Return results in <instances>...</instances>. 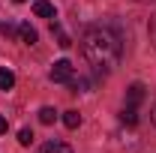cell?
Here are the masks:
<instances>
[{
  "label": "cell",
  "mask_w": 156,
  "mask_h": 153,
  "mask_svg": "<svg viewBox=\"0 0 156 153\" xmlns=\"http://www.w3.org/2000/svg\"><path fill=\"white\" fill-rule=\"evenodd\" d=\"M39 153H72V147H69L66 141H45V144L39 147Z\"/></svg>",
  "instance_id": "cell-4"
},
{
  "label": "cell",
  "mask_w": 156,
  "mask_h": 153,
  "mask_svg": "<svg viewBox=\"0 0 156 153\" xmlns=\"http://www.w3.org/2000/svg\"><path fill=\"white\" fill-rule=\"evenodd\" d=\"M54 120H57V111H54V108H48V105H45V108H39V123L51 126Z\"/></svg>",
  "instance_id": "cell-11"
},
{
  "label": "cell",
  "mask_w": 156,
  "mask_h": 153,
  "mask_svg": "<svg viewBox=\"0 0 156 153\" xmlns=\"http://www.w3.org/2000/svg\"><path fill=\"white\" fill-rule=\"evenodd\" d=\"M18 36H21V42H24V45H36V30H33V27H30V24H18Z\"/></svg>",
  "instance_id": "cell-6"
},
{
  "label": "cell",
  "mask_w": 156,
  "mask_h": 153,
  "mask_svg": "<svg viewBox=\"0 0 156 153\" xmlns=\"http://www.w3.org/2000/svg\"><path fill=\"white\" fill-rule=\"evenodd\" d=\"M75 78V66L69 63V60H57L54 66H51V81L54 84H69Z\"/></svg>",
  "instance_id": "cell-2"
},
{
  "label": "cell",
  "mask_w": 156,
  "mask_h": 153,
  "mask_svg": "<svg viewBox=\"0 0 156 153\" xmlns=\"http://www.w3.org/2000/svg\"><path fill=\"white\" fill-rule=\"evenodd\" d=\"M51 33H54V36H57V45H60V48H69V45H72V39L66 36V30H63V27H60L57 21H51Z\"/></svg>",
  "instance_id": "cell-7"
},
{
  "label": "cell",
  "mask_w": 156,
  "mask_h": 153,
  "mask_svg": "<svg viewBox=\"0 0 156 153\" xmlns=\"http://www.w3.org/2000/svg\"><path fill=\"white\" fill-rule=\"evenodd\" d=\"M18 144H24V147L33 144V132H30V129H21V132H18Z\"/></svg>",
  "instance_id": "cell-12"
},
{
  "label": "cell",
  "mask_w": 156,
  "mask_h": 153,
  "mask_svg": "<svg viewBox=\"0 0 156 153\" xmlns=\"http://www.w3.org/2000/svg\"><path fill=\"white\" fill-rule=\"evenodd\" d=\"M15 3H27V0H15Z\"/></svg>",
  "instance_id": "cell-17"
},
{
  "label": "cell",
  "mask_w": 156,
  "mask_h": 153,
  "mask_svg": "<svg viewBox=\"0 0 156 153\" xmlns=\"http://www.w3.org/2000/svg\"><path fill=\"white\" fill-rule=\"evenodd\" d=\"M81 51H84V60L96 69V72H111L120 57H123V42L117 36L111 27H87L84 30V36H81Z\"/></svg>",
  "instance_id": "cell-1"
},
{
  "label": "cell",
  "mask_w": 156,
  "mask_h": 153,
  "mask_svg": "<svg viewBox=\"0 0 156 153\" xmlns=\"http://www.w3.org/2000/svg\"><path fill=\"white\" fill-rule=\"evenodd\" d=\"M15 87V75L12 69H0V90H12Z\"/></svg>",
  "instance_id": "cell-9"
},
{
  "label": "cell",
  "mask_w": 156,
  "mask_h": 153,
  "mask_svg": "<svg viewBox=\"0 0 156 153\" xmlns=\"http://www.w3.org/2000/svg\"><path fill=\"white\" fill-rule=\"evenodd\" d=\"M6 129H9V123H6V117H3V114H0V135H3V132H6Z\"/></svg>",
  "instance_id": "cell-14"
},
{
  "label": "cell",
  "mask_w": 156,
  "mask_h": 153,
  "mask_svg": "<svg viewBox=\"0 0 156 153\" xmlns=\"http://www.w3.org/2000/svg\"><path fill=\"white\" fill-rule=\"evenodd\" d=\"M147 36H150V45L156 48V15L150 18V24H147Z\"/></svg>",
  "instance_id": "cell-13"
},
{
  "label": "cell",
  "mask_w": 156,
  "mask_h": 153,
  "mask_svg": "<svg viewBox=\"0 0 156 153\" xmlns=\"http://www.w3.org/2000/svg\"><path fill=\"white\" fill-rule=\"evenodd\" d=\"M141 102H144V84H132V87L126 90V105L138 108Z\"/></svg>",
  "instance_id": "cell-3"
},
{
  "label": "cell",
  "mask_w": 156,
  "mask_h": 153,
  "mask_svg": "<svg viewBox=\"0 0 156 153\" xmlns=\"http://www.w3.org/2000/svg\"><path fill=\"white\" fill-rule=\"evenodd\" d=\"M153 126H156V105H153Z\"/></svg>",
  "instance_id": "cell-15"
},
{
  "label": "cell",
  "mask_w": 156,
  "mask_h": 153,
  "mask_svg": "<svg viewBox=\"0 0 156 153\" xmlns=\"http://www.w3.org/2000/svg\"><path fill=\"white\" fill-rule=\"evenodd\" d=\"M63 123H66V129H78L81 126V114L78 111H63Z\"/></svg>",
  "instance_id": "cell-10"
},
{
  "label": "cell",
  "mask_w": 156,
  "mask_h": 153,
  "mask_svg": "<svg viewBox=\"0 0 156 153\" xmlns=\"http://www.w3.org/2000/svg\"><path fill=\"white\" fill-rule=\"evenodd\" d=\"M135 3H153V0H135Z\"/></svg>",
  "instance_id": "cell-16"
},
{
  "label": "cell",
  "mask_w": 156,
  "mask_h": 153,
  "mask_svg": "<svg viewBox=\"0 0 156 153\" xmlns=\"http://www.w3.org/2000/svg\"><path fill=\"white\" fill-rule=\"evenodd\" d=\"M33 12H36L39 18H54V3H48V0H33Z\"/></svg>",
  "instance_id": "cell-5"
},
{
  "label": "cell",
  "mask_w": 156,
  "mask_h": 153,
  "mask_svg": "<svg viewBox=\"0 0 156 153\" xmlns=\"http://www.w3.org/2000/svg\"><path fill=\"white\" fill-rule=\"evenodd\" d=\"M120 120H123L126 126H135V123H138V108H132V105H123V111H120Z\"/></svg>",
  "instance_id": "cell-8"
}]
</instances>
